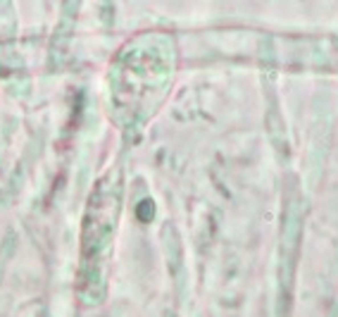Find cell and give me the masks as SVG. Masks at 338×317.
<instances>
[{"label":"cell","mask_w":338,"mask_h":317,"mask_svg":"<svg viewBox=\"0 0 338 317\" xmlns=\"http://www.w3.org/2000/svg\"><path fill=\"white\" fill-rule=\"evenodd\" d=\"M119 212V184L117 179L103 181L91 195L84 224V253H81V279L95 284L103 279V265L110 255L114 222Z\"/></svg>","instance_id":"7a4b0ae2"},{"label":"cell","mask_w":338,"mask_h":317,"mask_svg":"<svg viewBox=\"0 0 338 317\" xmlns=\"http://www.w3.org/2000/svg\"><path fill=\"white\" fill-rule=\"evenodd\" d=\"M174 72V41L167 33H143L117 55L110 74V96L117 119L138 126L164 96Z\"/></svg>","instance_id":"6da1fadb"}]
</instances>
